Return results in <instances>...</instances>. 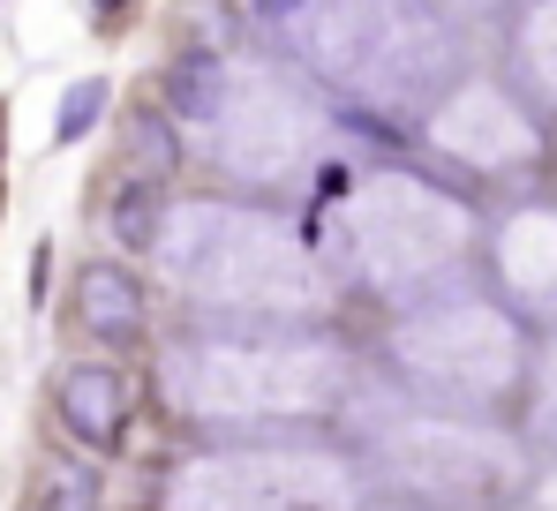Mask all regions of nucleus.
<instances>
[{
    "label": "nucleus",
    "instance_id": "nucleus-1",
    "mask_svg": "<svg viewBox=\"0 0 557 511\" xmlns=\"http://www.w3.org/2000/svg\"><path fill=\"white\" fill-rule=\"evenodd\" d=\"M61 414H69V428H76L91 451H113V444H121V422H128V384H121V369H69V376H61Z\"/></svg>",
    "mask_w": 557,
    "mask_h": 511
},
{
    "label": "nucleus",
    "instance_id": "nucleus-2",
    "mask_svg": "<svg viewBox=\"0 0 557 511\" xmlns=\"http://www.w3.org/2000/svg\"><path fill=\"white\" fill-rule=\"evenodd\" d=\"M76 316H84L91 339L128 346L136 324H144V294H136V278H128L121 263H84V271H76Z\"/></svg>",
    "mask_w": 557,
    "mask_h": 511
},
{
    "label": "nucleus",
    "instance_id": "nucleus-3",
    "mask_svg": "<svg viewBox=\"0 0 557 511\" xmlns=\"http://www.w3.org/2000/svg\"><path fill=\"white\" fill-rule=\"evenodd\" d=\"M159 219H166L159 180H128V188L113 196V241H121V249H151V241H159Z\"/></svg>",
    "mask_w": 557,
    "mask_h": 511
},
{
    "label": "nucleus",
    "instance_id": "nucleus-4",
    "mask_svg": "<svg viewBox=\"0 0 557 511\" xmlns=\"http://www.w3.org/2000/svg\"><path fill=\"white\" fill-rule=\"evenodd\" d=\"M106 76H84V84H69L61 90V113H53V144H84L98 128V113H106Z\"/></svg>",
    "mask_w": 557,
    "mask_h": 511
},
{
    "label": "nucleus",
    "instance_id": "nucleus-5",
    "mask_svg": "<svg viewBox=\"0 0 557 511\" xmlns=\"http://www.w3.org/2000/svg\"><path fill=\"white\" fill-rule=\"evenodd\" d=\"M174 98H182L188 121H219V68H211L203 53H182V68H174Z\"/></svg>",
    "mask_w": 557,
    "mask_h": 511
},
{
    "label": "nucleus",
    "instance_id": "nucleus-6",
    "mask_svg": "<svg viewBox=\"0 0 557 511\" xmlns=\"http://www.w3.org/2000/svg\"><path fill=\"white\" fill-rule=\"evenodd\" d=\"M136 151H144V173H128V180H166L174 159H182V144H174V121H159V113H136Z\"/></svg>",
    "mask_w": 557,
    "mask_h": 511
},
{
    "label": "nucleus",
    "instance_id": "nucleus-7",
    "mask_svg": "<svg viewBox=\"0 0 557 511\" xmlns=\"http://www.w3.org/2000/svg\"><path fill=\"white\" fill-rule=\"evenodd\" d=\"M30 511H98V474H84V466L46 474V489H38V504H30Z\"/></svg>",
    "mask_w": 557,
    "mask_h": 511
},
{
    "label": "nucleus",
    "instance_id": "nucleus-8",
    "mask_svg": "<svg viewBox=\"0 0 557 511\" xmlns=\"http://www.w3.org/2000/svg\"><path fill=\"white\" fill-rule=\"evenodd\" d=\"M535 68H543V84L557 90V0L535 15Z\"/></svg>",
    "mask_w": 557,
    "mask_h": 511
},
{
    "label": "nucleus",
    "instance_id": "nucleus-9",
    "mask_svg": "<svg viewBox=\"0 0 557 511\" xmlns=\"http://www.w3.org/2000/svg\"><path fill=\"white\" fill-rule=\"evenodd\" d=\"M121 8H136V0H91V15H98V23H106V30L121 23Z\"/></svg>",
    "mask_w": 557,
    "mask_h": 511
},
{
    "label": "nucleus",
    "instance_id": "nucleus-10",
    "mask_svg": "<svg viewBox=\"0 0 557 511\" xmlns=\"http://www.w3.org/2000/svg\"><path fill=\"white\" fill-rule=\"evenodd\" d=\"M257 8H264V15H294L301 0H257Z\"/></svg>",
    "mask_w": 557,
    "mask_h": 511
}]
</instances>
